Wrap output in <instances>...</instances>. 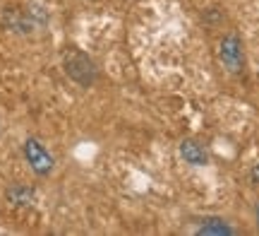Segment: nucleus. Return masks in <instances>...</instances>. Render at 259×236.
Listing matches in <instances>:
<instances>
[{"label":"nucleus","instance_id":"nucleus-1","mask_svg":"<svg viewBox=\"0 0 259 236\" xmlns=\"http://www.w3.org/2000/svg\"><path fill=\"white\" fill-rule=\"evenodd\" d=\"M63 65H65V73L70 75V80H74L79 87H92L96 82V65L94 60L87 53L77 51V48H70L67 53L63 56Z\"/></svg>","mask_w":259,"mask_h":236},{"label":"nucleus","instance_id":"nucleus-2","mask_svg":"<svg viewBox=\"0 0 259 236\" xmlns=\"http://www.w3.org/2000/svg\"><path fill=\"white\" fill-rule=\"evenodd\" d=\"M24 157H27L29 166L34 169V174L38 176H48L51 171H53V157H51V152L36 140V138H27L24 142Z\"/></svg>","mask_w":259,"mask_h":236},{"label":"nucleus","instance_id":"nucleus-3","mask_svg":"<svg viewBox=\"0 0 259 236\" xmlns=\"http://www.w3.org/2000/svg\"><path fill=\"white\" fill-rule=\"evenodd\" d=\"M219 56H221V63L228 73H240L242 65H245V53H242V44L235 34H228V37L221 39V46H219Z\"/></svg>","mask_w":259,"mask_h":236},{"label":"nucleus","instance_id":"nucleus-4","mask_svg":"<svg viewBox=\"0 0 259 236\" xmlns=\"http://www.w3.org/2000/svg\"><path fill=\"white\" fill-rule=\"evenodd\" d=\"M180 154H183V159H185L187 164H192V166H204V164H209V154H206V150L194 140H183L180 142Z\"/></svg>","mask_w":259,"mask_h":236},{"label":"nucleus","instance_id":"nucleus-5","mask_svg":"<svg viewBox=\"0 0 259 236\" xmlns=\"http://www.w3.org/2000/svg\"><path fill=\"white\" fill-rule=\"evenodd\" d=\"M197 234L202 236H209V234H216V236H223V234H233V229L226 224V222H221V219H206L202 227H199V231Z\"/></svg>","mask_w":259,"mask_h":236},{"label":"nucleus","instance_id":"nucleus-6","mask_svg":"<svg viewBox=\"0 0 259 236\" xmlns=\"http://www.w3.org/2000/svg\"><path fill=\"white\" fill-rule=\"evenodd\" d=\"M8 198H10V203H15V205H31V203H34V190L24 188V186H15V188L8 190Z\"/></svg>","mask_w":259,"mask_h":236},{"label":"nucleus","instance_id":"nucleus-7","mask_svg":"<svg viewBox=\"0 0 259 236\" xmlns=\"http://www.w3.org/2000/svg\"><path fill=\"white\" fill-rule=\"evenodd\" d=\"M250 176H252V181H254V183H257V186H259V164H257V166H254V169L250 171Z\"/></svg>","mask_w":259,"mask_h":236},{"label":"nucleus","instance_id":"nucleus-8","mask_svg":"<svg viewBox=\"0 0 259 236\" xmlns=\"http://www.w3.org/2000/svg\"><path fill=\"white\" fill-rule=\"evenodd\" d=\"M257 219H259V208H257Z\"/></svg>","mask_w":259,"mask_h":236}]
</instances>
